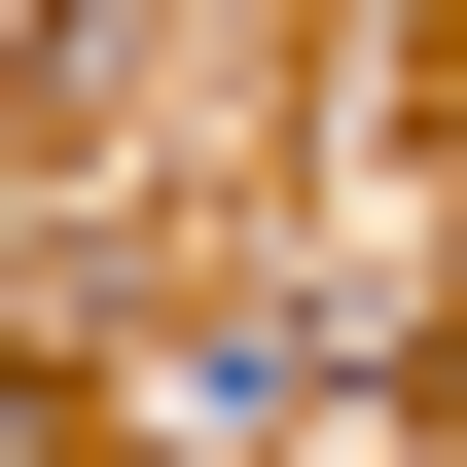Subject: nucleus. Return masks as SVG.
<instances>
[{
	"label": "nucleus",
	"mask_w": 467,
	"mask_h": 467,
	"mask_svg": "<svg viewBox=\"0 0 467 467\" xmlns=\"http://www.w3.org/2000/svg\"><path fill=\"white\" fill-rule=\"evenodd\" d=\"M431 431H467V324H431Z\"/></svg>",
	"instance_id": "1"
}]
</instances>
